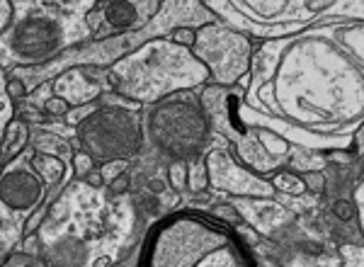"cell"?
<instances>
[{"label":"cell","instance_id":"obj_1","mask_svg":"<svg viewBox=\"0 0 364 267\" xmlns=\"http://www.w3.org/2000/svg\"><path fill=\"white\" fill-rule=\"evenodd\" d=\"M136 267H260L238 226L211 211L177 209L148 226Z\"/></svg>","mask_w":364,"mask_h":267},{"label":"cell","instance_id":"obj_2","mask_svg":"<svg viewBox=\"0 0 364 267\" xmlns=\"http://www.w3.org/2000/svg\"><path fill=\"white\" fill-rule=\"evenodd\" d=\"M184 95L187 93H175L151 105L141 114V126L143 141L160 158L192 163L206 155V146L214 131L204 109L199 107V100Z\"/></svg>","mask_w":364,"mask_h":267},{"label":"cell","instance_id":"obj_3","mask_svg":"<svg viewBox=\"0 0 364 267\" xmlns=\"http://www.w3.org/2000/svg\"><path fill=\"white\" fill-rule=\"evenodd\" d=\"M78 148L98 165L110 160H134L146 148L139 109L122 105H95L76 126Z\"/></svg>","mask_w":364,"mask_h":267},{"label":"cell","instance_id":"obj_4","mask_svg":"<svg viewBox=\"0 0 364 267\" xmlns=\"http://www.w3.org/2000/svg\"><path fill=\"white\" fill-rule=\"evenodd\" d=\"M192 52L194 59L216 81V85H238L245 76H250L253 44L238 32L218 25L199 27Z\"/></svg>","mask_w":364,"mask_h":267},{"label":"cell","instance_id":"obj_5","mask_svg":"<svg viewBox=\"0 0 364 267\" xmlns=\"http://www.w3.org/2000/svg\"><path fill=\"white\" fill-rule=\"evenodd\" d=\"M64 27L52 15H27L10 27L5 37L10 57L20 66H42L64 52Z\"/></svg>","mask_w":364,"mask_h":267},{"label":"cell","instance_id":"obj_6","mask_svg":"<svg viewBox=\"0 0 364 267\" xmlns=\"http://www.w3.org/2000/svg\"><path fill=\"white\" fill-rule=\"evenodd\" d=\"M32 148L18 155L13 163L0 168V216L3 214H30L44 202L49 187L30 165Z\"/></svg>","mask_w":364,"mask_h":267},{"label":"cell","instance_id":"obj_7","mask_svg":"<svg viewBox=\"0 0 364 267\" xmlns=\"http://www.w3.org/2000/svg\"><path fill=\"white\" fill-rule=\"evenodd\" d=\"M163 0H98L88 13V27L98 39L141 30L151 15L158 13Z\"/></svg>","mask_w":364,"mask_h":267},{"label":"cell","instance_id":"obj_8","mask_svg":"<svg viewBox=\"0 0 364 267\" xmlns=\"http://www.w3.org/2000/svg\"><path fill=\"white\" fill-rule=\"evenodd\" d=\"M44 267H90V246L76 233H64L42 248Z\"/></svg>","mask_w":364,"mask_h":267},{"label":"cell","instance_id":"obj_9","mask_svg":"<svg viewBox=\"0 0 364 267\" xmlns=\"http://www.w3.org/2000/svg\"><path fill=\"white\" fill-rule=\"evenodd\" d=\"M30 146V124L20 119H10L0 136V168H5L8 163H13L18 155L25 153V148Z\"/></svg>","mask_w":364,"mask_h":267},{"label":"cell","instance_id":"obj_10","mask_svg":"<svg viewBox=\"0 0 364 267\" xmlns=\"http://www.w3.org/2000/svg\"><path fill=\"white\" fill-rule=\"evenodd\" d=\"M30 148L35 153H47V155H56V158L66 160L71 165V155H73V146L69 138H61L59 134L49 131L47 126H35L30 131Z\"/></svg>","mask_w":364,"mask_h":267},{"label":"cell","instance_id":"obj_11","mask_svg":"<svg viewBox=\"0 0 364 267\" xmlns=\"http://www.w3.org/2000/svg\"><path fill=\"white\" fill-rule=\"evenodd\" d=\"M30 165L35 168V172L44 180V185L52 190V187H61L69 175L71 165L66 160L56 158V155H47V153H30Z\"/></svg>","mask_w":364,"mask_h":267},{"label":"cell","instance_id":"obj_12","mask_svg":"<svg viewBox=\"0 0 364 267\" xmlns=\"http://www.w3.org/2000/svg\"><path fill=\"white\" fill-rule=\"evenodd\" d=\"M267 182L272 185L274 192H287V194H291V197H301V194H306V185L296 170H284V168L274 170Z\"/></svg>","mask_w":364,"mask_h":267},{"label":"cell","instance_id":"obj_13","mask_svg":"<svg viewBox=\"0 0 364 267\" xmlns=\"http://www.w3.org/2000/svg\"><path fill=\"white\" fill-rule=\"evenodd\" d=\"M328 214L333 216V219L343 221V224H355L357 221V226H360V209H357V204L352 202L350 197H335L333 202H330Z\"/></svg>","mask_w":364,"mask_h":267},{"label":"cell","instance_id":"obj_14","mask_svg":"<svg viewBox=\"0 0 364 267\" xmlns=\"http://www.w3.org/2000/svg\"><path fill=\"white\" fill-rule=\"evenodd\" d=\"M209 187V168H206L204 155L192 163H187V190L189 192H204Z\"/></svg>","mask_w":364,"mask_h":267},{"label":"cell","instance_id":"obj_15","mask_svg":"<svg viewBox=\"0 0 364 267\" xmlns=\"http://www.w3.org/2000/svg\"><path fill=\"white\" fill-rule=\"evenodd\" d=\"M168 185L177 194L187 190V163H182V160H168Z\"/></svg>","mask_w":364,"mask_h":267},{"label":"cell","instance_id":"obj_16","mask_svg":"<svg viewBox=\"0 0 364 267\" xmlns=\"http://www.w3.org/2000/svg\"><path fill=\"white\" fill-rule=\"evenodd\" d=\"M42 109H44V114H47L49 119H64V117L69 114L71 105H69V100H64L61 95H52V97H47L42 102Z\"/></svg>","mask_w":364,"mask_h":267},{"label":"cell","instance_id":"obj_17","mask_svg":"<svg viewBox=\"0 0 364 267\" xmlns=\"http://www.w3.org/2000/svg\"><path fill=\"white\" fill-rule=\"evenodd\" d=\"M93 168H98V163H95L90 155H88L86 151H81V148H78V151H73V155H71V172H73V175L83 180V177H86Z\"/></svg>","mask_w":364,"mask_h":267},{"label":"cell","instance_id":"obj_18","mask_svg":"<svg viewBox=\"0 0 364 267\" xmlns=\"http://www.w3.org/2000/svg\"><path fill=\"white\" fill-rule=\"evenodd\" d=\"M47 219H49V207L42 202L35 211H30V216L25 219V226H22L25 236H27V233H37L44 226V221H47Z\"/></svg>","mask_w":364,"mask_h":267},{"label":"cell","instance_id":"obj_19","mask_svg":"<svg viewBox=\"0 0 364 267\" xmlns=\"http://www.w3.org/2000/svg\"><path fill=\"white\" fill-rule=\"evenodd\" d=\"M194 37H197V30H192V27L177 25L170 30V42L175 44V47H182V49H192Z\"/></svg>","mask_w":364,"mask_h":267},{"label":"cell","instance_id":"obj_20","mask_svg":"<svg viewBox=\"0 0 364 267\" xmlns=\"http://www.w3.org/2000/svg\"><path fill=\"white\" fill-rule=\"evenodd\" d=\"M5 95L13 100V102H22V100H27V95H30V88L18 76H8V81H5Z\"/></svg>","mask_w":364,"mask_h":267},{"label":"cell","instance_id":"obj_21","mask_svg":"<svg viewBox=\"0 0 364 267\" xmlns=\"http://www.w3.org/2000/svg\"><path fill=\"white\" fill-rule=\"evenodd\" d=\"M301 180H304L306 185V192L311 194L326 192V175H323V170H306L304 175H301Z\"/></svg>","mask_w":364,"mask_h":267},{"label":"cell","instance_id":"obj_22","mask_svg":"<svg viewBox=\"0 0 364 267\" xmlns=\"http://www.w3.org/2000/svg\"><path fill=\"white\" fill-rule=\"evenodd\" d=\"M211 214L218 216V219L226 221V224H231V226H243V221H245L233 204H216V207L211 209Z\"/></svg>","mask_w":364,"mask_h":267},{"label":"cell","instance_id":"obj_23","mask_svg":"<svg viewBox=\"0 0 364 267\" xmlns=\"http://www.w3.org/2000/svg\"><path fill=\"white\" fill-rule=\"evenodd\" d=\"M42 248H44V243H42V236H39V233H27V236H22V241H20L22 253H27L35 260H39L42 258Z\"/></svg>","mask_w":364,"mask_h":267},{"label":"cell","instance_id":"obj_24","mask_svg":"<svg viewBox=\"0 0 364 267\" xmlns=\"http://www.w3.org/2000/svg\"><path fill=\"white\" fill-rule=\"evenodd\" d=\"M98 170H100V175H102L105 185H107V182H112L117 175H119V172L129 170V160H110V163L98 165Z\"/></svg>","mask_w":364,"mask_h":267},{"label":"cell","instance_id":"obj_25","mask_svg":"<svg viewBox=\"0 0 364 267\" xmlns=\"http://www.w3.org/2000/svg\"><path fill=\"white\" fill-rule=\"evenodd\" d=\"M37 260L32 258V255L22 253V250H13V253H8L3 260H0V267H32Z\"/></svg>","mask_w":364,"mask_h":267},{"label":"cell","instance_id":"obj_26","mask_svg":"<svg viewBox=\"0 0 364 267\" xmlns=\"http://www.w3.org/2000/svg\"><path fill=\"white\" fill-rule=\"evenodd\" d=\"M343 267H362V246L357 243H345L343 248Z\"/></svg>","mask_w":364,"mask_h":267},{"label":"cell","instance_id":"obj_27","mask_svg":"<svg viewBox=\"0 0 364 267\" xmlns=\"http://www.w3.org/2000/svg\"><path fill=\"white\" fill-rule=\"evenodd\" d=\"M107 187H110V192L115 194V197H119V194H127L129 190H131V172H129V170L119 172L115 180L107 182Z\"/></svg>","mask_w":364,"mask_h":267},{"label":"cell","instance_id":"obj_28","mask_svg":"<svg viewBox=\"0 0 364 267\" xmlns=\"http://www.w3.org/2000/svg\"><path fill=\"white\" fill-rule=\"evenodd\" d=\"M83 182H86L90 190H100V187L105 185V180H102V175H100V170L98 168H93L90 172H88L86 177H83Z\"/></svg>","mask_w":364,"mask_h":267},{"label":"cell","instance_id":"obj_29","mask_svg":"<svg viewBox=\"0 0 364 267\" xmlns=\"http://www.w3.org/2000/svg\"><path fill=\"white\" fill-rule=\"evenodd\" d=\"M35 265H37V263H35ZM35 265H32V267H35Z\"/></svg>","mask_w":364,"mask_h":267}]
</instances>
